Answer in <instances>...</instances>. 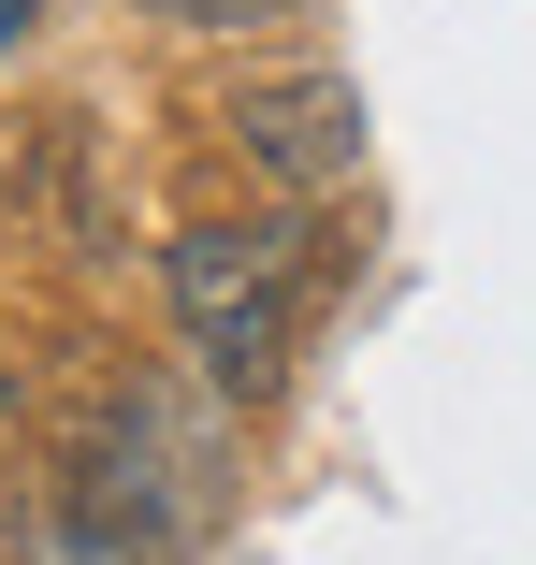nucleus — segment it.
<instances>
[{"label": "nucleus", "instance_id": "423d86ee", "mask_svg": "<svg viewBox=\"0 0 536 565\" xmlns=\"http://www.w3.org/2000/svg\"><path fill=\"white\" fill-rule=\"evenodd\" d=\"M0 565H30V536H15V522H0Z\"/></svg>", "mask_w": 536, "mask_h": 565}, {"label": "nucleus", "instance_id": "39448f33", "mask_svg": "<svg viewBox=\"0 0 536 565\" xmlns=\"http://www.w3.org/2000/svg\"><path fill=\"white\" fill-rule=\"evenodd\" d=\"M30 15H44V0H0V30H30Z\"/></svg>", "mask_w": 536, "mask_h": 565}, {"label": "nucleus", "instance_id": "f03ea898", "mask_svg": "<svg viewBox=\"0 0 536 565\" xmlns=\"http://www.w3.org/2000/svg\"><path fill=\"white\" fill-rule=\"evenodd\" d=\"M160 290H174L189 363L218 377L233 406H276L290 333L319 305V233H304V217H189V233L160 247Z\"/></svg>", "mask_w": 536, "mask_h": 565}, {"label": "nucleus", "instance_id": "20e7f679", "mask_svg": "<svg viewBox=\"0 0 536 565\" xmlns=\"http://www.w3.org/2000/svg\"><path fill=\"white\" fill-rule=\"evenodd\" d=\"M174 15H247V0H174Z\"/></svg>", "mask_w": 536, "mask_h": 565}, {"label": "nucleus", "instance_id": "f257e3e1", "mask_svg": "<svg viewBox=\"0 0 536 565\" xmlns=\"http://www.w3.org/2000/svg\"><path fill=\"white\" fill-rule=\"evenodd\" d=\"M44 536H58V565H189L203 449L160 420V392H87V420L58 435V479H44Z\"/></svg>", "mask_w": 536, "mask_h": 565}, {"label": "nucleus", "instance_id": "7ed1b4c3", "mask_svg": "<svg viewBox=\"0 0 536 565\" xmlns=\"http://www.w3.org/2000/svg\"><path fill=\"white\" fill-rule=\"evenodd\" d=\"M218 146L276 189V217L290 203H334L349 174H363V87L334 73V58H290V73H247L233 102H218Z\"/></svg>", "mask_w": 536, "mask_h": 565}]
</instances>
